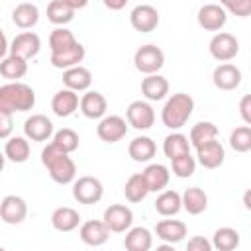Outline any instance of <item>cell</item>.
Masks as SVG:
<instances>
[{
    "label": "cell",
    "mask_w": 251,
    "mask_h": 251,
    "mask_svg": "<svg viewBox=\"0 0 251 251\" xmlns=\"http://www.w3.org/2000/svg\"><path fill=\"white\" fill-rule=\"evenodd\" d=\"M102 2H104L106 8H110V10H114V12L126 8V4H127V0H102Z\"/></svg>",
    "instance_id": "bcb514c9"
},
{
    "label": "cell",
    "mask_w": 251,
    "mask_h": 251,
    "mask_svg": "<svg viewBox=\"0 0 251 251\" xmlns=\"http://www.w3.org/2000/svg\"><path fill=\"white\" fill-rule=\"evenodd\" d=\"M29 141L22 135H14L8 137L6 145H4V155L8 161L12 163H25L29 159Z\"/></svg>",
    "instance_id": "4dcf8cb0"
},
{
    "label": "cell",
    "mask_w": 251,
    "mask_h": 251,
    "mask_svg": "<svg viewBox=\"0 0 251 251\" xmlns=\"http://www.w3.org/2000/svg\"><path fill=\"white\" fill-rule=\"evenodd\" d=\"M75 43H76V39H75L73 31L67 29V27H63V25L55 27L51 31V35H49V49H51V53L63 51V49H67V47H71Z\"/></svg>",
    "instance_id": "74e56055"
},
{
    "label": "cell",
    "mask_w": 251,
    "mask_h": 251,
    "mask_svg": "<svg viewBox=\"0 0 251 251\" xmlns=\"http://www.w3.org/2000/svg\"><path fill=\"white\" fill-rule=\"evenodd\" d=\"M133 63H135V69L139 73L153 75V73H157L165 65V53L161 51V47H157L153 43H147V45H141L135 51Z\"/></svg>",
    "instance_id": "277c9868"
},
{
    "label": "cell",
    "mask_w": 251,
    "mask_h": 251,
    "mask_svg": "<svg viewBox=\"0 0 251 251\" xmlns=\"http://www.w3.org/2000/svg\"><path fill=\"white\" fill-rule=\"evenodd\" d=\"M78 224H80V214H78L75 208L61 206V208H55L53 214H51V226H53L57 231L69 233V231L76 229Z\"/></svg>",
    "instance_id": "44dd1931"
},
{
    "label": "cell",
    "mask_w": 251,
    "mask_h": 251,
    "mask_svg": "<svg viewBox=\"0 0 251 251\" xmlns=\"http://www.w3.org/2000/svg\"><path fill=\"white\" fill-rule=\"evenodd\" d=\"M155 210L161 216H176L182 210V194L176 190H161V194L155 200Z\"/></svg>",
    "instance_id": "f1b7e54d"
},
{
    "label": "cell",
    "mask_w": 251,
    "mask_h": 251,
    "mask_svg": "<svg viewBox=\"0 0 251 251\" xmlns=\"http://www.w3.org/2000/svg\"><path fill=\"white\" fill-rule=\"evenodd\" d=\"M96 133L106 143H118L127 133V122L122 116H104L96 126Z\"/></svg>",
    "instance_id": "ba28073f"
},
{
    "label": "cell",
    "mask_w": 251,
    "mask_h": 251,
    "mask_svg": "<svg viewBox=\"0 0 251 251\" xmlns=\"http://www.w3.org/2000/svg\"><path fill=\"white\" fill-rule=\"evenodd\" d=\"M12 22L20 29H31L39 22V8L31 2H22L12 12Z\"/></svg>",
    "instance_id": "484cf974"
},
{
    "label": "cell",
    "mask_w": 251,
    "mask_h": 251,
    "mask_svg": "<svg viewBox=\"0 0 251 251\" xmlns=\"http://www.w3.org/2000/svg\"><path fill=\"white\" fill-rule=\"evenodd\" d=\"M192 110H194L192 96L186 92H176L165 102V106L161 110V120H163L165 127L180 129L188 122V118L192 116Z\"/></svg>",
    "instance_id": "3957f363"
},
{
    "label": "cell",
    "mask_w": 251,
    "mask_h": 251,
    "mask_svg": "<svg viewBox=\"0 0 251 251\" xmlns=\"http://www.w3.org/2000/svg\"><path fill=\"white\" fill-rule=\"evenodd\" d=\"M12 114H14V112L0 110V137H2V139H8V137H10V131H12V127H14Z\"/></svg>",
    "instance_id": "7bdbcfd3"
},
{
    "label": "cell",
    "mask_w": 251,
    "mask_h": 251,
    "mask_svg": "<svg viewBox=\"0 0 251 251\" xmlns=\"http://www.w3.org/2000/svg\"><path fill=\"white\" fill-rule=\"evenodd\" d=\"M208 49H210V55H212L216 61L227 63V61H231V59L239 53V41H237L235 35H231V33H227V31H220V33H216V35L210 39Z\"/></svg>",
    "instance_id": "8992f818"
},
{
    "label": "cell",
    "mask_w": 251,
    "mask_h": 251,
    "mask_svg": "<svg viewBox=\"0 0 251 251\" xmlns=\"http://www.w3.org/2000/svg\"><path fill=\"white\" fill-rule=\"evenodd\" d=\"M108 110V102L104 98L102 92L98 90H86L80 98V112L84 114V118L90 120H102L104 114Z\"/></svg>",
    "instance_id": "d6986e66"
},
{
    "label": "cell",
    "mask_w": 251,
    "mask_h": 251,
    "mask_svg": "<svg viewBox=\"0 0 251 251\" xmlns=\"http://www.w3.org/2000/svg\"><path fill=\"white\" fill-rule=\"evenodd\" d=\"M53 143L57 147H61L63 151L73 153V151L78 149V135L71 127H63V129H59V131L53 133Z\"/></svg>",
    "instance_id": "60d3db41"
},
{
    "label": "cell",
    "mask_w": 251,
    "mask_h": 251,
    "mask_svg": "<svg viewBox=\"0 0 251 251\" xmlns=\"http://www.w3.org/2000/svg\"><path fill=\"white\" fill-rule=\"evenodd\" d=\"M127 153L129 157L135 161V163H147L155 157L157 153V145L151 137L147 135H139V137H133L127 145Z\"/></svg>",
    "instance_id": "cb8c5ba5"
},
{
    "label": "cell",
    "mask_w": 251,
    "mask_h": 251,
    "mask_svg": "<svg viewBox=\"0 0 251 251\" xmlns=\"http://www.w3.org/2000/svg\"><path fill=\"white\" fill-rule=\"evenodd\" d=\"M155 233L161 241L169 243V245H175L178 241L184 239L186 235V224L180 222V220H161L157 222L155 226Z\"/></svg>",
    "instance_id": "ffe728a7"
},
{
    "label": "cell",
    "mask_w": 251,
    "mask_h": 251,
    "mask_svg": "<svg viewBox=\"0 0 251 251\" xmlns=\"http://www.w3.org/2000/svg\"><path fill=\"white\" fill-rule=\"evenodd\" d=\"M220 4L226 8V12L237 16V18L251 16V0H220Z\"/></svg>",
    "instance_id": "b9f144b4"
},
{
    "label": "cell",
    "mask_w": 251,
    "mask_h": 251,
    "mask_svg": "<svg viewBox=\"0 0 251 251\" xmlns=\"http://www.w3.org/2000/svg\"><path fill=\"white\" fill-rule=\"evenodd\" d=\"M75 12L67 2L63 0H51L47 6V20L55 25H65L75 18Z\"/></svg>",
    "instance_id": "e575fe53"
},
{
    "label": "cell",
    "mask_w": 251,
    "mask_h": 251,
    "mask_svg": "<svg viewBox=\"0 0 251 251\" xmlns=\"http://www.w3.org/2000/svg\"><path fill=\"white\" fill-rule=\"evenodd\" d=\"M39 49H41V39L33 31H22V33H18L12 39V45H10V53L20 55L24 59L35 57L39 53Z\"/></svg>",
    "instance_id": "e0dca14e"
},
{
    "label": "cell",
    "mask_w": 251,
    "mask_h": 251,
    "mask_svg": "<svg viewBox=\"0 0 251 251\" xmlns=\"http://www.w3.org/2000/svg\"><path fill=\"white\" fill-rule=\"evenodd\" d=\"M212 80L220 90H235L241 84V71L231 63H222L214 69Z\"/></svg>",
    "instance_id": "ac0fdd59"
},
{
    "label": "cell",
    "mask_w": 251,
    "mask_h": 251,
    "mask_svg": "<svg viewBox=\"0 0 251 251\" xmlns=\"http://www.w3.org/2000/svg\"><path fill=\"white\" fill-rule=\"evenodd\" d=\"M186 249H188V251H212V249H214V245H212V241H208L206 237L196 235V237L188 239Z\"/></svg>",
    "instance_id": "ee69618b"
},
{
    "label": "cell",
    "mask_w": 251,
    "mask_h": 251,
    "mask_svg": "<svg viewBox=\"0 0 251 251\" xmlns=\"http://www.w3.org/2000/svg\"><path fill=\"white\" fill-rule=\"evenodd\" d=\"M226 159V151L224 145L216 139L206 141L202 145L196 147V161L204 167V169H218Z\"/></svg>",
    "instance_id": "2e32d148"
},
{
    "label": "cell",
    "mask_w": 251,
    "mask_h": 251,
    "mask_svg": "<svg viewBox=\"0 0 251 251\" xmlns=\"http://www.w3.org/2000/svg\"><path fill=\"white\" fill-rule=\"evenodd\" d=\"M198 25L206 31H220L227 22V12L222 4H204L198 10Z\"/></svg>",
    "instance_id": "8fae6325"
},
{
    "label": "cell",
    "mask_w": 251,
    "mask_h": 251,
    "mask_svg": "<svg viewBox=\"0 0 251 251\" xmlns=\"http://www.w3.org/2000/svg\"><path fill=\"white\" fill-rule=\"evenodd\" d=\"M25 73H27V59H24L20 55L10 53L0 63V75L8 80H18V78L25 76Z\"/></svg>",
    "instance_id": "f546056e"
},
{
    "label": "cell",
    "mask_w": 251,
    "mask_h": 251,
    "mask_svg": "<svg viewBox=\"0 0 251 251\" xmlns=\"http://www.w3.org/2000/svg\"><path fill=\"white\" fill-rule=\"evenodd\" d=\"M212 245L218 251H233L239 245V231L233 227H220L214 231Z\"/></svg>",
    "instance_id": "d590c367"
},
{
    "label": "cell",
    "mask_w": 251,
    "mask_h": 251,
    "mask_svg": "<svg viewBox=\"0 0 251 251\" xmlns=\"http://www.w3.org/2000/svg\"><path fill=\"white\" fill-rule=\"evenodd\" d=\"M153 245V235L147 227H129L124 239V247L127 251H149Z\"/></svg>",
    "instance_id": "4316f807"
},
{
    "label": "cell",
    "mask_w": 251,
    "mask_h": 251,
    "mask_svg": "<svg viewBox=\"0 0 251 251\" xmlns=\"http://www.w3.org/2000/svg\"><path fill=\"white\" fill-rule=\"evenodd\" d=\"M41 163L47 169L49 176L57 184H69L76 176V165H75V161L69 157L67 151H63L61 147H57L53 141L43 147V151H41Z\"/></svg>",
    "instance_id": "6da1fadb"
},
{
    "label": "cell",
    "mask_w": 251,
    "mask_h": 251,
    "mask_svg": "<svg viewBox=\"0 0 251 251\" xmlns=\"http://www.w3.org/2000/svg\"><path fill=\"white\" fill-rule=\"evenodd\" d=\"M229 145L237 153L251 151V126H239L229 133Z\"/></svg>",
    "instance_id": "f35d334b"
},
{
    "label": "cell",
    "mask_w": 251,
    "mask_h": 251,
    "mask_svg": "<svg viewBox=\"0 0 251 251\" xmlns=\"http://www.w3.org/2000/svg\"><path fill=\"white\" fill-rule=\"evenodd\" d=\"M129 24L135 31L139 33H149L155 31L159 25V12L151 4H139L131 10L129 14Z\"/></svg>",
    "instance_id": "52a82bcc"
},
{
    "label": "cell",
    "mask_w": 251,
    "mask_h": 251,
    "mask_svg": "<svg viewBox=\"0 0 251 251\" xmlns=\"http://www.w3.org/2000/svg\"><path fill=\"white\" fill-rule=\"evenodd\" d=\"M63 2H67L73 10H82V8L88 4V0H63Z\"/></svg>",
    "instance_id": "7dc6e473"
},
{
    "label": "cell",
    "mask_w": 251,
    "mask_h": 251,
    "mask_svg": "<svg viewBox=\"0 0 251 251\" xmlns=\"http://www.w3.org/2000/svg\"><path fill=\"white\" fill-rule=\"evenodd\" d=\"M76 108H80V100H78L76 90H71V88L65 86L59 92H55V96L51 100V110H53L55 116L69 118L76 112Z\"/></svg>",
    "instance_id": "9a60e30c"
},
{
    "label": "cell",
    "mask_w": 251,
    "mask_h": 251,
    "mask_svg": "<svg viewBox=\"0 0 251 251\" xmlns=\"http://www.w3.org/2000/svg\"><path fill=\"white\" fill-rule=\"evenodd\" d=\"M151 190H149V186H147V180H145V176H143V173H135V175H131L127 180H126V186H124V194H126V198L129 200V202H141V200H145V196L149 194Z\"/></svg>",
    "instance_id": "836d02e7"
},
{
    "label": "cell",
    "mask_w": 251,
    "mask_h": 251,
    "mask_svg": "<svg viewBox=\"0 0 251 251\" xmlns=\"http://www.w3.org/2000/svg\"><path fill=\"white\" fill-rule=\"evenodd\" d=\"M239 116L247 126H251V94H245L239 100Z\"/></svg>",
    "instance_id": "f6af8a7d"
},
{
    "label": "cell",
    "mask_w": 251,
    "mask_h": 251,
    "mask_svg": "<svg viewBox=\"0 0 251 251\" xmlns=\"http://www.w3.org/2000/svg\"><path fill=\"white\" fill-rule=\"evenodd\" d=\"M102 220L106 222V226L110 227V231L124 233L133 224V212L127 206H124V204H110L104 210V218Z\"/></svg>",
    "instance_id": "30bf717a"
},
{
    "label": "cell",
    "mask_w": 251,
    "mask_h": 251,
    "mask_svg": "<svg viewBox=\"0 0 251 251\" xmlns=\"http://www.w3.org/2000/svg\"><path fill=\"white\" fill-rule=\"evenodd\" d=\"M24 133L31 141H47L53 137V122L43 114H31L24 122Z\"/></svg>",
    "instance_id": "4fadbf2b"
},
{
    "label": "cell",
    "mask_w": 251,
    "mask_h": 251,
    "mask_svg": "<svg viewBox=\"0 0 251 251\" xmlns=\"http://www.w3.org/2000/svg\"><path fill=\"white\" fill-rule=\"evenodd\" d=\"M141 94L151 100V102H157V100H163L167 94H169V80L157 73L153 75H147L143 80H141Z\"/></svg>",
    "instance_id": "603a6c76"
},
{
    "label": "cell",
    "mask_w": 251,
    "mask_h": 251,
    "mask_svg": "<svg viewBox=\"0 0 251 251\" xmlns=\"http://www.w3.org/2000/svg\"><path fill=\"white\" fill-rule=\"evenodd\" d=\"M216 137H218V127L212 122H198L190 129V143L194 147H198V145H202L206 141H212Z\"/></svg>",
    "instance_id": "8d00e7d4"
},
{
    "label": "cell",
    "mask_w": 251,
    "mask_h": 251,
    "mask_svg": "<svg viewBox=\"0 0 251 251\" xmlns=\"http://www.w3.org/2000/svg\"><path fill=\"white\" fill-rule=\"evenodd\" d=\"M110 233H112V231H110V227L106 226L104 220H88V222H84V224L80 226V231H78L82 243H86V245H90V247H100V245H104V243L108 241Z\"/></svg>",
    "instance_id": "5bb4252c"
},
{
    "label": "cell",
    "mask_w": 251,
    "mask_h": 251,
    "mask_svg": "<svg viewBox=\"0 0 251 251\" xmlns=\"http://www.w3.org/2000/svg\"><path fill=\"white\" fill-rule=\"evenodd\" d=\"M208 206V196L202 188L198 186H190L182 192V208L190 214V216H198L206 210Z\"/></svg>",
    "instance_id": "1f68e13d"
},
{
    "label": "cell",
    "mask_w": 251,
    "mask_h": 251,
    "mask_svg": "<svg viewBox=\"0 0 251 251\" xmlns=\"http://www.w3.org/2000/svg\"><path fill=\"white\" fill-rule=\"evenodd\" d=\"M104 196V186L102 182L96 178V176H80L75 180L73 184V198L78 202V204H96L100 202Z\"/></svg>",
    "instance_id": "5b68a950"
},
{
    "label": "cell",
    "mask_w": 251,
    "mask_h": 251,
    "mask_svg": "<svg viewBox=\"0 0 251 251\" xmlns=\"http://www.w3.org/2000/svg\"><path fill=\"white\" fill-rule=\"evenodd\" d=\"M243 206L251 212V188H247V190L243 192Z\"/></svg>",
    "instance_id": "c3c4849f"
},
{
    "label": "cell",
    "mask_w": 251,
    "mask_h": 251,
    "mask_svg": "<svg viewBox=\"0 0 251 251\" xmlns=\"http://www.w3.org/2000/svg\"><path fill=\"white\" fill-rule=\"evenodd\" d=\"M35 106V92L29 84L12 80L0 86V110L27 112Z\"/></svg>",
    "instance_id": "7a4b0ae2"
},
{
    "label": "cell",
    "mask_w": 251,
    "mask_h": 251,
    "mask_svg": "<svg viewBox=\"0 0 251 251\" xmlns=\"http://www.w3.org/2000/svg\"><path fill=\"white\" fill-rule=\"evenodd\" d=\"M127 124L135 129H149L155 124V110L145 100H133L126 110Z\"/></svg>",
    "instance_id": "9c48e42d"
},
{
    "label": "cell",
    "mask_w": 251,
    "mask_h": 251,
    "mask_svg": "<svg viewBox=\"0 0 251 251\" xmlns=\"http://www.w3.org/2000/svg\"><path fill=\"white\" fill-rule=\"evenodd\" d=\"M27 216V204L22 196H16V194H8L2 198V204H0V218L4 224H10V226H16V224H22Z\"/></svg>",
    "instance_id": "7c38bea8"
},
{
    "label": "cell",
    "mask_w": 251,
    "mask_h": 251,
    "mask_svg": "<svg viewBox=\"0 0 251 251\" xmlns=\"http://www.w3.org/2000/svg\"><path fill=\"white\" fill-rule=\"evenodd\" d=\"M84 59V47L76 41L75 45L63 49V51H57V53H51V65L55 69H71V67H76L78 63H82Z\"/></svg>",
    "instance_id": "7402d4cb"
},
{
    "label": "cell",
    "mask_w": 251,
    "mask_h": 251,
    "mask_svg": "<svg viewBox=\"0 0 251 251\" xmlns=\"http://www.w3.org/2000/svg\"><path fill=\"white\" fill-rule=\"evenodd\" d=\"M190 139L180 133V131H173L171 135L165 137L163 141V153L169 157V159H175L178 155H184V153H190Z\"/></svg>",
    "instance_id": "d6a6232c"
},
{
    "label": "cell",
    "mask_w": 251,
    "mask_h": 251,
    "mask_svg": "<svg viewBox=\"0 0 251 251\" xmlns=\"http://www.w3.org/2000/svg\"><path fill=\"white\" fill-rule=\"evenodd\" d=\"M92 82V75L86 67H71V69H65L63 71V84L71 90H76V92H82V90H88Z\"/></svg>",
    "instance_id": "d4e9b609"
},
{
    "label": "cell",
    "mask_w": 251,
    "mask_h": 251,
    "mask_svg": "<svg viewBox=\"0 0 251 251\" xmlns=\"http://www.w3.org/2000/svg\"><path fill=\"white\" fill-rule=\"evenodd\" d=\"M171 163H173V175H176L178 178H188L196 171V159L190 153L178 155V157L171 159Z\"/></svg>",
    "instance_id": "ab89813d"
},
{
    "label": "cell",
    "mask_w": 251,
    "mask_h": 251,
    "mask_svg": "<svg viewBox=\"0 0 251 251\" xmlns=\"http://www.w3.org/2000/svg\"><path fill=\"white\" fill-rule=\"evenodd\" d=\"M143 176L147 180V186L151 192H161L167 188L169 184V178H171V173L165 165L161 163H153V165H147L145 171H143Z\"/></svg>",
    "instance_id": "83f0119b"
}]
</instances>
